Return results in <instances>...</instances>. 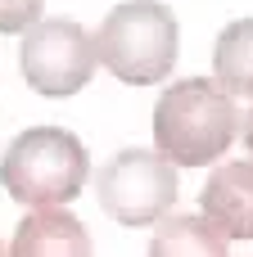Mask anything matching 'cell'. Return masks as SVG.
Listing matches in <instances>:
<instances>
[{
    "label": "cell",
    "instance_id": "obj_5",
    "mask_svg": "<svg viewBox=\"0 0 253 257\" xmlns=\"http://www.w3.org/2000/svg\"><path fill=\"white\" fill-rule=\"evenodd\" d=\"M100 68L95 36L72 18H36L23 36V77L36 95L63 99L91 86Z\"/></svg>",
    "mask_w": 253,
    "mask_h": 257
},
{
    "label": "cell",
    "instance_id": "obj_9",
    "mask_svg": "<svg viewBox=\"0 0 253 257\" xmlns=\"http://www.w3.org/2000/svg\"><path fill=\"white\" fill-rule=\"evenodd\" d=\"M213 72L235 99H253V18H235L222 27L213 45Z\"/></svg>",
    "mask_w": 253,
    "mask_h": 257
},
{
    "label": "cell",
    "instance_id": "obj_10",
    "mask_svg": "<svg viewBox=\"0 0 253 257\" xmlns=\"http://www.w3.org/2000/svg\"><path fill=\"white\" fill-rule=\"evenodd\" d=\"M45 0H0V32L14 36V32H27L36 18H41Z\"/></svg>",
    "mask_w": 253,
    "mask_h": 257
},
{
    "label": "cell",
    "instance_id": "obj_3",
    "mask_svg": "<svg viewBox=\"0 0 253 257\" xmlns=\"http://www.w3.org/2000/svg\"><path fill=\"white\" fill-rule=\"evenodd\" d=\"M181 45L177 14L158 0H127L104 14L95 32L100 63L127 86H154L172 72Z\"/></svg>",
    "mask_w": 253,
    "mask_h": 257
},
{
    "label": "cell",
    "instance_id": "obj_6",
    "mask_svg": "<svg viewBox=\"0 0 253 257\" xmlns=\"http://www.w3.org/2000/svg\"><path fill=\"white\" fill-rule=\"evenodd\" d=\"M199 208L226 239H253V158L213 167Z\"/></svg>",
    "mask_w": 253,
    "mask_h": 257
},
{
    "label": "cell",
    "instance_id": "obj_8",
    "mask_svg": "<svg viewBox=\"0 0 253 257\" xmlns=\"http://www.w3.org/2000/svg\"><path fill=\"white\" fill-rule=\"evenodd\" d=\"M231 248V239L204 217V212H190V217H167L149 244L154 257H222Z\"/></svg>",
    "mask_w": 253,
    "mask_h": 257
},
{
    "label": "cell",
    "instance_id": "obj_1",
    "mask_svg": "<svg viewBox=\"0 0 253 257\" xmlns=\"http://www.w3.org/2000/svg\"><path fill=\"white\" fill-rule=\"evenodd\" d=\"M240 122L235 95L222 81L186 77L172 81L154 104V145L177 167H208L231 149Z\"/></svg>",
    "mask_w": 253,
    "mask_h": 257
},
{
    "label": "cell",
    "instance_id": "obj_4",
    "mask_svg": "<svg viewBox=\"0 0 253 257\" xmlns=\"http://www.w3.org/2000/svg\"><path fill=\"white\" fill-rule=\"evenodd\" d=\"M95 194L100 208L122 226L163 221V212L177 203V163L158 149H122L100 167Z\"/></svg>",
    "mask_w": 253,
    "mask_h": 257
},
{
    "label": "cell",
    "instance_id": "obj_11",
    "mask_svg": "<svg viewBox=\"0 0 253 257\" xmlns=\"http://www.w3.org/2000/svg\"><path fill=\"white\" fill-rule=\"evenodd\" d=\"M240 136H244V149H249V158H253V113L244 117V126H240Z\"/></svg>",
    "mask_w": 253,
    "mask_h": 257
},
{
    "label": "cell",
    "instance_id": "obj_2",
    "mask_svg": "<svg viewBox=\"0 0 253 257\" xmlns=\"http://www.w3.org/2000/svg\"><path fill=\"white\" fill-rule=\"evenodd\" d=\"M0 185L27 208L72 203L86 185V149L63 126H27L0 158Z\"/></svg>",
    "mask_w": 253,
    "mask_h": 257
},
{
    "label": "cell",
    "instance_id": "obj_7",
    "mask_svg": "<svg viewBox=\"0 0 253 257\" xmlns=\"http://www.w3.org/2000/svg\"><path fill=\"white\" fill-rule=\"evenodd\" d=\"M9 253L18 257H91V235L81 230V221L72 212L59 208H36L32 217L18 221V235L9 244Z\"/></svg>",
    "mask_w": 253,
    "mask_h": 257
}]
</instances>
